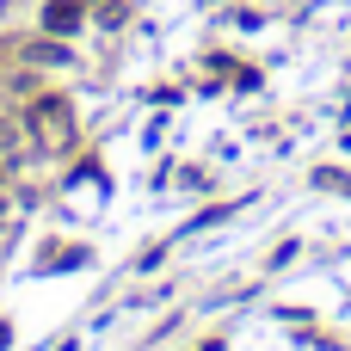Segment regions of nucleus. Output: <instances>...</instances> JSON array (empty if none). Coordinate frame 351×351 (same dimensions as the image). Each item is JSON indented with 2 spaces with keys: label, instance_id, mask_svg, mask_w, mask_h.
<instances>
[{
  "label": "nucleus",
  "instance_id": "1",
  "mask_svg": "<svg viewBox=\"0 0 351 351\" xmlns=\"http://www.w3.org/2000/svg\"><path fill=\"white\" fill-rule=\"evenodd\" d=\"M25 123L31 130H43V142H68V99H56V93H43V99H31V111H25Z\"/></svg>",
  "mask_w": 351,
  "mask_h": 351
},
{
  "label": "nucleus",
  "instance_id": "2",
  "mask_svg": "<svg viewBox=\"0 0 351 351\" xmlns=\"http://www.w3.org/2000/svg\"><path fill=\"white\" fill-rule=\"evenodd\" d=\"M80 6H86V0H49V6H43V31H49V37H68V31L80 25Z\"/></svg>",
  "mask_w": 351,
  "mask_h": 351
},
{
  "label": "nucleus",
  "instance_id": "3",
  "mask_svg": "<svg viewBox=\"0 0 351 351\" xmlns=\"http://www.w3.org/2000/svg\"><path fill=\"white\" fill-rule=\"evenodd\" d=\"M25 62H37V68H68L74 56H68V43H25Z\"/></svg>",
  "mask_w": 351,
  "mask_h": 351
},
{
  "label": "nucleus",
  "instance_id": "4",
  "mask_svg": "<svg viewBox=\"0 0 351 351\" xmlns=\"http://www.w3.org/2000/svg\"><path fill=\"white\" fill-rule=\"evenodd\" d=\"M12 148H19V123H12V117H0V154H12Z\"/></svg>",
  "mask_w": 351,
  "mask_h": 351
},
{
  "label": "nucleus",
  "instance_id": "5",
  "mask_svg": "<svg viewBox=\"0 0 351 351\" xmlns=\"http://www.w3.org/2000/svg\"><path fill=\"white\" fill-rule=\"evenodd\" d=\"M0 210H6V173H0Z\"/></svg>",
  "mask_w": 351,
  "mask_h": 351
}]
</instances>
